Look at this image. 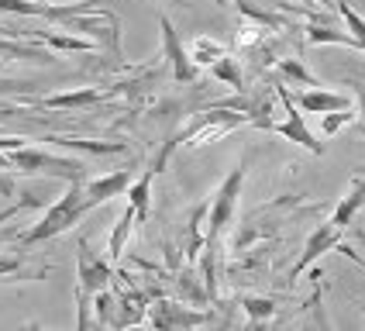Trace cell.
I'll return each instance as SVG.
<instances>
[{"label":"cell","mask_w":365,"mask_h":331,"mask_svg":"<svg viewBox=\"0 0 365 331\" xmlns=\"http://www.w3.org/2000/svg\"><path fill=\"white\" fill-rule=\"evenodd\" d=\"M83 183H86V180H83ZM83 183H69V190L41 214V221H35V228H28L24 235H18V245L21 248L38 245V242H48V238H56L62 231H69L73 225H80L83 218L97 207Z\"/></svg>","instance_id":"1"},{"label":"cell","mask_w":365,"mask_h":331,"mask_svg":"<svg viewBox=\"0 0 365 331\" xmlns=\"http://www.w3.org/2000/svg\"><path fill=\"white\" fill-rule=\"evenodd\" d=\"M114 273H110V259H101L86 238L76 242V304H80V317H76V328H90V307L97 300L101 290L110 287Z\"/></svg>","instance_id":"2"},{"label":"cell","mask_w":365,"mask_h":331,"mask_svg":"<svg viewBox=\"0 0 365 331\" xmlns=\"http://www.w3.org/2000/svg\"><path fill=\"white\" fill-rule=\"evenodd\" d=\"M245 124H252V114L217 103V107H210V111H200V114H197V118L173 138V142H176V148H180V145L182 148H200V145L217 142V138H224L227 131L245 128Z\"/></svg>","instance_id":"3"},{"label":"cell","mask_w":365,"mask_h":331,"mask_svg":"<svg viewBox=\"0 0 365 331\" xmlns=\"http://www.w3.org/2000/svg\"><path fill=\"white\" fill-rule=\"evenodd\" d=\"M7 159L14 166V173H28V176H52L62 183H83L86 180V166L80 159H62L52 156L45 148H31V145H18V148H7Z\"/></svg>","instance_id":"4"},{"label":"cell","mask_w":365,"mask_h":331,"mask_svg":"<svg viewBox=\"0 0 365 331\" xmlns=\"http://www.w3.org/2000/svg\"><path fill=\"white\" fill-rule=\"evenodd\" d=\"M245 169H248V166L238 163L221 180V186H217L214 200H210V207H207V245L203 248H217L221 245V235L227 231V225L235 221L238 197H242V186H245Z\"/></svg>","instance_id":"5"},{"label":"cell","mask_w":365,"mask_h":331,"mask_svg":"<svg viewBox=\"0 0 365 331\" xmlns=\"http://www.w3.org/2000/svg\"><path fill=\"white\" fill-rule=\"evenodd\" d=\"M276 97H279V103H283V114H286V118H283V121H272V124H269V131L283 135L286 142H297L300 148H307L310 156H324V142H317V135L307 128L300 103L293 101V93L286 90L283 83L276 86Z\"/></svg>","instance_id":"6"},{"label":"cell","mask_w":365,"mask_h":331,"mask_svg":"<svg viewBox=\"0 0 365 331\" xmlns=\"http://www.w3.org/2000/svg\"><path fill=\"white\" fill-rule=\"evenodd\" d=\"M159 28H163V56H165V62H169L173 80H176V83H197V76H200V66L193 62L190 49L180 41L176 24L165 18V14H159Z\"/></svg>","instance_id":"7"},{"label":"cell","mask_w":365,"mask_h":331,"mask_svg":"<svg viewBox=\"0 0 365 331\" xmlns=\"http://www.w3.org/2000/svg\"><path fill=\"white\" fill-rule=\"evenodd\" d=\"M341 235H345V228L334 225L331 218H327L324 225L314 228V231H310V238H307L304 252H300V259H297V263H293V269H289V283H297V280H300V276H304L307 269L314 266L324 252H331V248L341 245Z\"/></svg>","instance_id":"8"},{"label":"cell","mask_w":365,"mask_h":331,"mask_svg":"<svg viewBox=\"0 0 365 331\" xmlns=\"http://www.w3.org/2000/svg\"><path fill=\"white\" fill-rule=\"evenodd\" d=\"M155 328H197V325H207L210 314H200V310H190L186 304H173V300H159L152 304V317H148Z\"/></svg>","instance_id":"9"},{"label":"cell","mask_w":365,"mask_h":331,"mask_svg":"<svg viewBox=\"0 0 365 331\" xmlns=\"http://www.w3.org/2000/svg\"><path fill=\"white\" fill-rule=\"evenodd\" d=\"M293 101L300 103V111L304 114H331V111H341V107H351L345 93H338V90H324V86H307L300 90Z\"/></svg>","instance_id":"10"},{"label":"cell","mask_w":365,"mask_h":331,"mask_svg":"<svg viewBox=\"0 0 365 331\" xmlns=\"http://www.w3.org/2000/svg\"><path fill=\"white\" fill-rule=\"evenodd\" d=\"M304 35H307V41H310V45H345V49L362 52L359 39H355L348 28H341L338 21H307Z\"/></svg>","instance_id":"11"},{"label":"cell","mask_w":365,"mask_h":331,"mask_svg":"<svg viewBox=\"0 0 365 331\" xmlns=\"http://www.w3.org/2000/svg\"><path fill=\"white\" fill-rule=\"evenodd\" d=\"M135 183V176H131V169H114V173H107V176H97V180H86V193L93 197V204L101 207L107 200H114V197H121L128 193V186Z\"/></svg>","instance_id":"12"},{"label":"cell","mask_w":365,"mask_h":331,"mask_svg":"<svg viewBox=\"0 0 365 331\" xmlns=\"http://www.w3.org/2000/svg\"><path fill=\"white\" fill-rule=\"evenodd\" d=\"M110 90H101V86H83V90H73V93H52V97H41L38 107H52V111H86L93 103H101Z\"/></svg>","instance_id":"13"},{"label":"cell","mask_w":365,"mask_h":331,"mask_svg":"<svg viewBox=\"0 0 365 331\" xmlns=\"http://www.w3.org/2000/svg\"><path fill=\"white\" fill-rule=\"evenodd\" d=\"M362 207H365V176H355V183L348 186V193L338 200V207L331 210V221H334V225H341V228H348Z\"/></svg>","instance_id":"14"},{"label":"cell","mask_w":365,"mask_h":331,"mask_svg":"<svg viewBox=\"0 0 365 331\" xmlns=\"http://www.w3.org/2000/svg\"><path fill=\"white\" fill-rule=\"evenodd\" d=\"M135 221H138V214H135V207L128 204V207H124V214L118 218L114 231H110V238H107V259H110V263H118V259L124 255V245H128V238H131V228H135Z\"/></svg>","instance_id":"15"},{"label":"cell","mask_w":365,"mask_h":331,"mask_svg":"<svg viewBox=\"0 0 365 331\" xmlns=\"http://www.w3.org/2000/svg\"><path fill=\"white\" fill-rule=\"evenodd\" d=\"M159 173H155V166L152 169H145V176H138L135 183L128 186V204L135 207V214H138V221L148 218V210H152V180H155Z\"/></svg>","instance_id":"16"},{"label":"cell","mask_w":365,"mask_h":331,"mask_svg":"<svg viewBox=\"0 0 365 331\" xmlns=\"http://www.w3.org/2000/svg\"><path fill=\"white\" fill-rule=\"evenodd\" d=\"M41 45H48V49H56V52H101V45L90 39H83V35H59V31H45L38 35Z\"/></svg>","instance_id":"17"},{"label":"cell","mask_w":365,"mask_h":331,"mask_svg":"<svg viewBox=\"0 0 365 331\" xmlns=\"http://www.w3.org/2000/svg\"><path fill=\"white\" fill-rule=\"evenodd\" d=\"M190 56H193L197 66H214L221 56H227V45L210 39V35H197V39L190 41Z\"/></svg>","instance_id":"18"},{"label":"cell","mask_w":365,"mask_h":331,"mask_svg":"<svg viewBox=\"0 0 365 331\" xmlns=\"http://www.w3.org/2000/svg\"><path fill=\"white\" fill-rule=\"evenodd\" d=\"M210 76H214V80H221V83H227V86H231V90H238V93L245 90L242 62L235 59L231 52H227V56H221V59H217L214 66H210Z\"/></svg>","instance_id":"19"},{"label":"cell","mask_w":365,"mask_h":331,"mask_svg":"<svg viewBox=\"0 0 365 331\" xmlns=\"http://www.w3.org/2000/svg\"><path fill=\"white\" fill-rule=\"evenodd\" d=\"M45 142H56V145H62V148L93 152V156H121V152H128L124 142H83V138H45Z\"/></svg>","instance_id":"20"},{"label":"cell","mask_w":365,"mask_h":331,"mask_svg":"<svg viewBox=\"0 0 365 331\" xmlns=\"http://www.w3.org/2000/svg\"><path fill=\"white\" fill-rule=\"evenodd\" d=\"M235 7H238V14H242V18L255 21V24H262V28H269V31H279V28H286V18H283V14L262 11V7H255L252 0H235Z\"/></svg>","instance_id":"21"},{"label":"cell","mask_w":365,"mask_h":331,"mask_svg":"<svg viewBox=\"0 0 365 331\" xmlns=\"http://www.w3.org/2000/svg\"><path fill=\"white\" fill-rule=\"evenodd\" d=\"M265 35H269V28H262V24H255V21L242 18L238 31H235V49H238V52H252V49H262Z\"/></svg>","instance_id":"22"},{"label":"cell","mask_w":365,"mask_h":331,"mask_svg":"<svg viewBox=\"0 0 365 331\" xmlns=\"http://www.w3.org/2000/svg\"><path fill=\"white\" fill-rule=\"evenodd\" d=\"M242 307L248 314V325L252 328H262L276 314V300H269V297H242Z\"/></svg>","instance_id":"23"},{"label":"cell","mask_w":365,"mask_h":331,"mask_svg":"<svg viewBox=\"0 0 365 331\" xmlns=\"http://www.w3.org/2000/svg\"><path fill=\"white\" fill-rule=\"evenodd\" d=\"M276 69L283 73L286 80H293L297 86H304V90H307V86H324V83L317 80V76H314V73H310L300 59H276Z\"/></svg>","instance_id":"24"},{"label":"cell","mask_w":365,"mask_h":331,"mask_svg":"<svg viewBox=\"0 0 365 331\" xmlns=\"http://www.w3.org/2000/svg\"><path fill=\"white\" fill-rule=\"evenodd\" d=\"M48 0H0L4 14H21V18H48Z\"/></svg>","instance_id":"25"},{"label":"cell","mask_w":365,"mask_h":331,"mask_svg":"<svg viewBox=\"0 0 365 331\" xmlns=\"http://www.w3.org/2000/svg\"><path fill=\"white\" fill-rule=\"evenodd\" d=\"M359 121V111L355 107H341V111H331V114H321V135H338V131H345L348 124Z\"/></svg>","instance_id":"26"},{"label":"cell","mask_w":365,"mask_h":331,"mask_svg":"<svg viewBox=\"0 0 365 331\" xmlns=\"http://www.w3.org/2000/svg\"><path fill=\"white\" fill-rule=\"evenodd\" d=\"M45 273H52V269L48 266L45 269H24L21 259H7V255L0 259V283H7V280H14V276H18V280H41Z\"/></svg>","instance_id":"27"},{"label":"cell","mask_w":365,"mask_h":331,"mask_svg":"<svg viewBox=\"0 0 365 331\" xmlns=\"http://www.w3.org/2000/svg\"><path fill=\"white\" fill-rule=\"evenodd\" d=\"M334 11L341 14V21H345V28L359 39V45H362V52H365V18L348 4V0H334Z\"/></svg>","instance_id":"28"},{"label":"cell","mask_w":365,"mask_h":331,"mask_svg":"<svg viewBox=\"0 0 365 331\" xmlns=\"http://www.w3.org/2000/svg\"><path fill=\"white\" fill-rule=\"evenodd\" d=\"M35 207H45V197H38V193H24L14 207H4V210H0V225H7L11 218H18L21 210H35Z\"/></svg>","instance_id":"29"},{"label":"cell","mask_w":365,"mask_h":331,"mask_svg":"<svg viewBox=\"0 0 365 331\" xmlns=\"http://www.w3.org/2000/svg\"><path fill=\"white\" fill-rule=\"evenodd\" d=\"M355 97H359V118H362V131H365V83H351Z\"/></svg>","instance_id":"30"},{"label":"cell","mask_w":365,"mask_h":331,"mask_svg":"<svg viewBox=\"0 0 365 331\" xmlns=\"http://www.w3.org/2000/svg\"><path fill=\"white\" fill-rule=\"evenodd\" d=\"M338 252H341V255H348L351 263H359V266L365 269V255H359V252H355V248H351V245H345V242H341V245H338Z\"/></svg>","instance_id":"31"},{"label":"cell","mask_w":365,"mask_h":331,"mask_svg":"<svg viewBox=\"0 0 365 331\" xmlns=\"http://www.w3.org/2000/svg\"><path fill=\"white\" fill-rule=\"evenodd\" d=\"M310 7H324V11H334V0H304Z\"/></svg>","instance_id":"32"},{"label":"cell","mask_w":365,"mask_h":331,"mask_svg":"<svg viewBox=\"0 0 365 331\" xmlns=\"http://www.w3.org/2000/svg\"><path fill=\"white\" fill-rule=\"evenodd\" d=\"M169 4H176V7H186V0H169Z\"/></svg>","instance_id":"33"},{"label":"cell","mask_w":365,"mask_h":331,"mask_svg":"<svg viewBox=\"0 0 365 331\" xmlns=\"http://www.w3.org/2000/svg\"><path fill=\"white\" fill-rule=\"evenodd\" d=\"M48 4H73V0H48Z\"/></svg>","instance_id":"34"},{"label":"cell","mask_w":365,"mask_h":331,"mask_svg":"<svg viewBox=\"0 0 365 331\" xmlns=\"http://www.w3.org/2000/svg\"><path fill=\"white\" fill-rule=\"evenodd\" d=\"M4 66H7V59H4V56H0V69H4Z\"/></svg>","instance_id":"35"},{"label":"cell","mask_w":365,"mask_h":331,"mask_svg":"<svg viewBox=\"0 0 365 331\" xmlns=\"http://www.w3.org/2000/svg\"><path fill=\"white\" fill-rule=\"evenodd\" d=\"M0 118H4V114H0Z\"/></svg>","instance_id":"36"}]
</instances>
